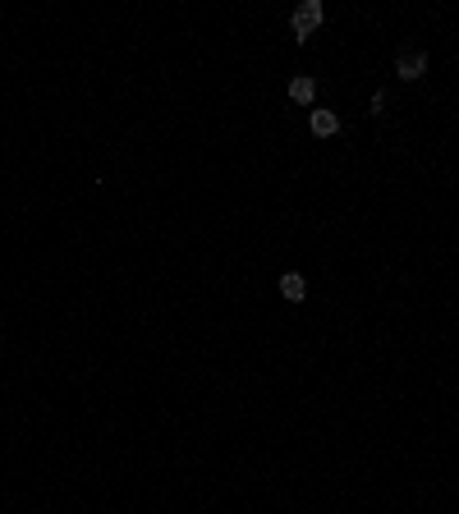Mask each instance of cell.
<instances>
[{
  "instance_id": "obj_1",
  "label": "cell",
  "mask_w": 459,
  "mask_h": 514,
  "mask_svg": "<svg viewBox=\"0 0 459 514\" xmlns=\"http://www.w3.org/2000/svg\"><path fill=\"white\" fill-rule=\"evenodd\" d=\"M322 19H326V10H322V0H303L294 14H289V28H294V37L303 42V37H313L322 28Z\"/></svg>"
},
{
  "instance_id": "obj_2",
  "label": "cell",
  "mask_w": 459,
  "mask_h": 514,
  "mask_svg": "<svg viewBox=\"0 0 459 514\" xmlns=\"http://www.w3.org/2000/svg\"><path fill=\"white\" fill-rule=\"evenodd\" d=\"M395 74L405 78V83L423 78V74H427V55H423V51H414V55H400V65H395Z\"/></svg>"
},
{
  "instance_id": "obj_3",
  "label": "cell",
  "mask_w": 459,
  "mask_h": 514,
  "mask_svg": "<svg viewBox=\"0 0 459 514\" xmlns=\"http://www.w3.org/2000/svg\"><path fill=\"white\" fill-rule=\"evenodd\" d=\"M317 97V78H308V74H299V78H289V101H299V106H308V101Z\"/></svg>"
},
{
  "instance_id": "obj_4",
  "label": "cell",
  "mask_w": 459,
  "mask_h": 514,
  "mask_svg": "<svg viewBox=\"0 0 459 514\" xmlns=\"http://www.w3.org/2000/svg\"><path fill=\"white\" fill-rule=\"evenodd\" d=\"M280 294L289 298V303H303L308 298V280L299 271H289V275H280Z\"/></svg>"
},
{
  "instance_id": "obj_5",
  "label": "cell",
  "mask_w": 459,
  "mask_h": 514,
  "mask_svg": "<svg viewBox=\"0 0 459 514\" xmlns=\"http://www.w3.org/2000/svg\"><path fill=\"white\" fill-rule=\"evenodd\" d=\"M313 133H317V138L340 133V115H336V110H313Z\"/></svg>"
}]
</instances>
